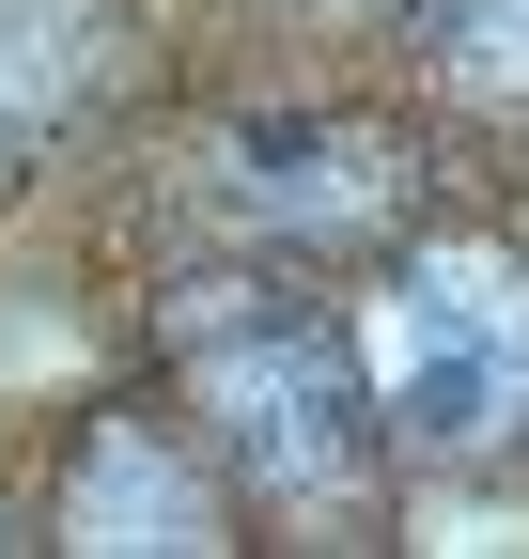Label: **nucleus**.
Masks as SVG:
<instances>
[{
	"label": "nucleus",
	"mask_w": 529,
	"mask_h": 559,
	"mask_svg": "<svg viewBox=\"0 0 529 559\" xmlns=\"http://www.w3.org/2000/svg\"><path fill=\"white\" fill-rule=\"evenodd\" d=\"M62 544H79V559H141V544L156 559H219L249 528H234V481L187 451L156 404H109L79 436V466H62Z\"/></svg>",
	"instance_id": "nucleus-4"
},
{
	"label": "nucleus",
	"mask_w": 529,
	"mask_h": 559,
	"mask_svg": "<svg viewBox=\"0 0 529 559\" xmlns=\"http://www.w3.org/2000/svg\"><path fill=\"white\" fill-rule=\"evenodd\" d=\"M358 358L389 404V451H421V466L529 451V264L514 249H405Z\"/></svg>",
	"instance_id": "nucleus-2"
},
{
	"label": "nucleus",
	"mask_w": 529,
	"mask_h": 559,
	"mask_svg": "<svg viewBox=\"0 0 529 559\" xmlns=\"http://www.w3.org/2000/svg\"><path fill=\"white\" fill-rule=\"evenodd\" d=\"M156 342L249 498L311 544H358V513L389 498V404H374V358L327 326V296H296L281 264H187Z\"/></svg>",
	"instance_id": "nucleus-1"
},
{
	"label": "nucleus",
	"mask_w": 529,
	"mask_h": 559,
	"mask_svg": "<svg viewBox=\"0 0 529 559\" xmlns=\"http://www.w3.org/2000/svg\"><path fill=\"white\" fill-rule=\"evenodd\" d=\"M219 202L281 249H374L421 202V156L374 109H234L219 124Z\"/></svg>",
	"instance_id": "nucleus-3"
},
{
	"label": "nucleus",
	"mask_w": 529,
	"mask_h": 559,
	"mask_svg": "<svg viewBox=\"0 0 529 559\" xmlns=\"http://www.w3.org/2000/svg\"><path fill=\"white\" fill-rule=\"evenodd\" d=\"M94 62H109V16H94V0H0V171L47 156V140L79 124Z\"/></svg>",
	"instance_id": "nucleus-5"
},
{
	"label": "nucleus",
	"mask_w": 529,
	"mask_h": 559,
	"mask_svg": "<svg viewBox=\"0 0 529 559\" xmlns=\"http://www.w3.org/2000/svg\"><path fill=\"white\" fill-rule=\"evenodd\" d=\"M421 47L468 109H529V0H421Z\"/></svg>",
	"instance_id": "nucleus-6"
}]
</instances>
